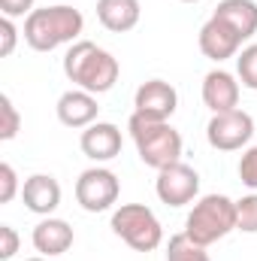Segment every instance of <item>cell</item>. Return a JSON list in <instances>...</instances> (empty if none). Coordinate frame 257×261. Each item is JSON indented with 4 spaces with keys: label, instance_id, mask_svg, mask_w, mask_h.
I'll return each mask as SVG.
<instances>
[{
    "label": "cell",
    "instance_id": "cell-1",
    "mask_svg": "<svg viewBox=\"0 0 257 261\" xmlns=\"http://www.w3.org/2000/svg\"><path fill=\"white\" fill-rule=\"evenodd\" d=\"M118 73H121L118 58L91 40L73 43L64 55V76L76 88L91 94H106L118 82Z\"/></svg>",
    "mask_w": 257,
    "mask_h": 261
},
{
    "label": "cell",
    "instance_id": "cell-2",
    "mask_svg": "<svg viewBox=\"0 0 257 261\" xmlns=\"http://www.w3.org/2000/svg\"><path fill=\"white\" fill-rule=\"evenodd\" d=\"M82 31H85L82 12L67 3L34 9L24 18V43L34 52H55L64 43H79Z\"/></svg>",
    "mask_w": 257,
    "mask_h": 261
},
{
    "label": "cell",
    "instance_id": "cell-3",
    "mask_svg": "<svg viewBox=\"0 0 257 261\" xmlns=\"http://www.w3.org/2000/svg\"><path fill=\"white\" fill-rule=\"evenodd\" d=\"M127 130L136 146V155L145 167L164 170V167L182 161V134L170 122H157V119H145V116L133 113Z\"/></svg>",
    "mask_w": 257,
    "mask_h": 261
},
{
    "label": "cell",
    "instance_id": "cell-4",
    "mask_svg": "<svg viewBox=\"0 0 257 261\" xmlns=\"http://www.w3.org/2000/svg\"><path fill=\"white\" fill-rule=\"evenodd\" d=\"M236 231V200L227 195H203L185 219V234L200 246H212Z\"/></svg>",
    "mask_w": 257,
    "mask_h": 261
},
{
    "label": "cell",
    "instance_id": "cell-5",
    "mask_svg": "<svg viewBox=\"0 0 257 261\" xmlns=\"http://www.w3.org/2000/svg\"><path fill=\"white\" fill-rule=\"evenodd\" d=\"M112 231L136 252H154L164 243V228L145 203H121L112 213Z\"/></svg>",
    "mask_w": 257,
    "mask_h": 261
},
{
    "label": "cell",
    "instance_id": "cell-6",
    "mask_svg": "<svg viewBox=\"0 0 257 261\" xmlns=\"http://www.w3.org/2000/svg\"><path fill=\"white\" fill-rule=\"evenodd\" d=\"M251 137H254V119L239 107L230 113H212V119L206 125V140L218 152H236V149L248 146Z\"/></svg>",
    "mask_w": 257,
    "mask_h": 261
},
{
    "label": "cell",
    "instance_id": "cell-7",
    "mask_svg": "<svg viewBox=\"0 0 257 261\" xmlns=\"http://www.w3.org/2000/svg\"><path fill=\"white\" fill-rule=\"evenodd\" d=\"M121 195V186H118V176L109 170V167H88L79 173L76 179V200L85 213H103L109 210Z\"/></svg>",
    "mask_w": 257,
    "mask_h": 261
},
{
    "label": "cell",
    "instance_id": "cell-8",
    "mask_svg": "<svg viewBox=\"0 0 257 261\" xmlns=\"http://www.w3.org/2000/svg\"><path fill=\"white\" fill-rule=\"evenodd\" d=\"M154 192L167 206H185V203H191L194 197L200 195V173L194 167H188V164L176 161V164L157 170Z\"/></svg>",
    "mask_w": 257,
    "mask_h": 261
},
{
    "label": "cell",
    "instance_id": "cell-9",
    "mask_svg": "<svg viewBox=\"0 0 257 261\" xmlns=\"http://www.w3.org/2000/svg\"><path fill=\"white\" fill-rule=\"evenodd\" d=\"M176 107H179V91L170 82H164V79H148L133 94V113H139L145 119L170 122Z\"/></svg>",
    "mask_w": 257,
    "mask_h": 261
},
{
    "label": "cell",
    "instance_id": "cell-10",
    "mask_svg": "<svg viewBox=\"0 0 257 261\" xmlns=\"http://www.w3.org/2000/svg\"><path fill=\"white\" fill-rule=\"evenodd\" d=\"M242 34L236 28H230L224 18H218L212 12V18L200 28V52L209 58V61H227V58H236L242 52Z\"/></svg>",
    "mask_w": 257,
    "mask_h": 261
},
{
    "label": "cell",
    "instance_id": "cell-11",
    "mask_svg": "<svg viewBox=\"0 0 257 261\" xmlns=\"http://www.w3.org/2000/svg\"><path fill=\"white\" fill-rule=\"evenodd\" d=\"M121 143H124L121 140V128L112 125V122H94L79 137V146H82L85 158H91L97 164H106V161L118 158L121 155Z\"/></svg>",
    "mask_w": 257,
    "mask_h": 261
},
{
    "label": "cell",
    "instance_id": "cell-12",
    "mask_svg": "<svg viewBox=\"0 0 257 261\" xmlns=\"http://www.w3.org/2000/svg\"><path fill=\"white\" fill-rule=\"evenodd\" d=\"M58 122L67 128H88L97 122V113H100V103H97V94L91 91H82V88H70L58 97Z\"/></svg>",
    "mask_w": 257,
    "mask_h": 261
},
{
    "label": "cell",
    "instance_id": "cell-13",
    "mask_svg": "<svg viewBox=\"0 0 257 261\" xmlns=\"http://www.w3.org/2000/svg\"><path fill=\"white\" fill-rule=\"evenodd\" d=\"M21 200L37 216H52L61 206V182L52 173H34L21 182Z\"/></svg>",
    "mask_w": 257,
    "mask_h": 261
},
{
    "label": "cell",
    "instance_id": "cell-14",
    "mask_svg": "<svg viewBox=\"0 0 257 261\" xmlns=\"http://www.w3.org/2000/svg\"><path fill=\"white\" fill-rule=\"evenodd\" d=\"M203 103L212 113H230L239 107V82L227 70H209L203 79Z\"/></svg>",
    "mask_w": 257,
    "mask_h": 261
},
{
    "label": "cell",
    "instance_id": "cell-15",
    "mask_svg": "<svg viewBox=\"0 0 257 261\" xmlns=\"http://www.w3.org/2000/svg\"><path fill=\"white\" fill-rule=\"evenodd\" d=\"M73 240H76V234H73L70 222L55 219V216H46V219L34 228V234H30L34 249H37L40 255H46V258H58V255H64L67 249L73 246Z\"/></svg>",
    "mask_w": 257,
    "mask_h": 261
},
{
    "label": "cell",
    "instance_id": "cell-16",
    "mask_svg": "<svg viewBox=\"0 0 257 261\" xmlns=\"http://www.w3.org/2000/svg\"><path fill=\"white\" fill-rule=\"evenodd\" d=\"M139 0H97V18L112 34H127L139 24Z\"/></svg>",
    "mask_w": 257,
    "mask_h": 261
},
{
    "label": "cell",
    "instance_id": "cell-17",
    "mask_svg": "<svg viewBox=\"0 0 257 261\" xmlns=\"http://www.w3.org/2000/svg\"><path fill=\"white\" fill-rule=\"evenodd\" d=\"M215 15L224 18L230 28H236L242 34V40H251L257 34V3L254 0H221Z\"/></svg>",
    "mask_w": 257,
    "mask_h": 261
},
{
    "label": "cell",
    "instance_id": "cell-18",
    "mask_svg": "<svg viewBox=\"0 0 257 261\" xmlns=\"http://www.w3.org/2000/svg\"><path fill=\"white\" fill-rule=\"evenodd\" d=\"M167 261H212L206 246L194 243L191 237L182 231V234H173L170 243H167Z\"/></svg>",
    "mask_w": 257,
    "mask_h": 261
},
{
    "label": "cell",
    "instance_id": "cell-19",
    "mask_svg": "<svg viewBox=\"0 0 257 261\" xmlns=\"http://www.w3.org/2000/svg\"><path fill=\"white\" fill-rule=\"evenodd\" d=\"M236 76L245 88L257 91V43L245 46L239 55H236Z\"/></svg>",
    "mask_w": 257,
    "mask_h": 261
},
{
    "label": "cell",
    "instance_id": "cell-20",
    "mask_svg": "<svg viewBox=\"0 0 257 261\" xmlns=\"http://www.w3.org/2000/svg\"><path fill=\"white\" fill-rule=\"evenodd\" d=\"M18 130H21V116H18L15 103L9 100V94H3L0 97V140L9 143L18 137Z\"/></svg>",
    "mask_w": 257,
    "mask_h": 261
},
{
    "label": "cell",
    "instance_id": "cell-21",
    "mask_svg": "<svg viewBox=\"0 0 257 261\" xmlns=\"http://www.w3.org/2000/svg\"><path fill=\"white\" fill-rule=\"evenodd\" d=\"M236 231L257 234V192L236 200Z\"/></svg>",
    "mask_w": 257,
    "mask_h": 261
},
{
    "label": "cell",
    "instance_id": "cell-22",
    "mask_svg": "<svg viewBox=\"0 0 257 261\" xmlns=\"http://www.w3.org/2000/svg\"><path fill=\"white\" fill-rule=\"evenodd\" d=\"M15 195H21V186H18V173L12 164H0V203H12Z\"/></svg>",
    "mask_w": 257,
    "mask_h": 261
},
{
    "label": "cell",
    "instance_id": "cell-23",
    "mask_svg": "<svg viewBox=\"0 0 257 261\" xmlns=\"http://www.w3.org/2000/svg\"><path fill=\"white\" fill-rule=\"evenodd\" d=\"M239 179H242V186L257 192V146L242 152V158H239Z\"/></svg>",
    "mask_w": 257,
    "mask_h": 261
},
{
    "label": "cell",
    "instance_id": "cell-24",
    "mask_svg": "<svg viewBox=\"0 0 257 261\" xmlns=\"http://www.w3.org/2000/svg\"><path fill=\"white\" fill-rule=\"evenodd\" d=\"M0 58H9L12 52H15V43H18V28H15V21L12 18H0Z\"/></svg>",
    "mask_w": 257,
    "mask_h": 261
},
{
    "label": "cell",
    "instance_id": "cell-25",
    "mask_svg": "<svg viewBox=\"0 0 257 261\" xmlns=\"http://www.w3.org/2000/svg\"><path fill=\"white\" fill-rule=\"evenodd\" d=\"M15 252H18V234H15V228L12 225H0V258L9 261V258H15Z\"/></svg>",
    "mask_w": 257,
    "mask_h": 261
},
{
    "label": "cell",
    "instance_id": "cell-26",
    "mask_svg": "<svg viewBox=\"0 0 257 261\" xmlns=\"http://www.w3.org/2000/svg\"><path fill=\"white\" fill-rule=\"evenodd\" d=\"M34 3L37 0H0V12L6 15V18H27L30 12H34Z\"/></svg>",
    "mask_w": 257,
    "mask_h": 261
},
{
    "label": "cell",
    "instance_id": "cell-27",
    "mask_svg": "<svg viewBox=\"0 0 257 261\" xmlns=\"http://www.w3.org/2000/svg\"><path fill=\"white\" fill-rule=\"evenodd\" d=\"M24 261H52V258H46V255H37V258H24Z\"/></svg>",
    "mask_w": 257,
    "mask_h": 261
},
{
    "label": "cell",
    "instance_id": "cell-28",
    "mask_svg": "<svg viewBox=\"0 0 257 261\" xmlns=\"http://www.w3.org/2000/svg\"><path fill=\"white\" fill-rule=\"evenodd\" d=\"M182 3H200V0H182Z\"/></svg>",
    "mask_w": 257,
    "mask_h": 261
}]
</instances>
